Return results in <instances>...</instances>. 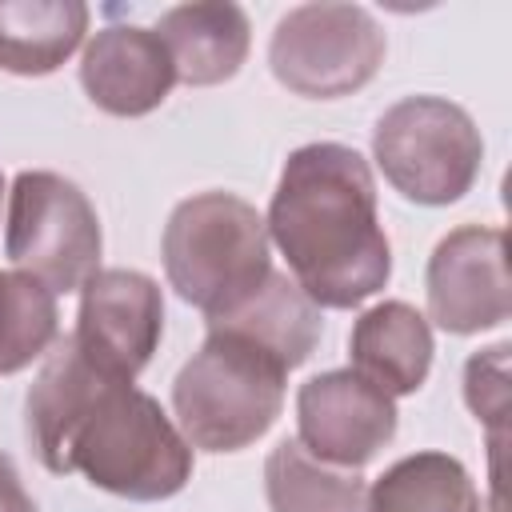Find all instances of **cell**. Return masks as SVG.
Listing matches in <instances>:
<instances>
[{
	"label": "cell",
	"mask_w": 512,
	"mask_h": 512,
	"mask_svg": "<svg viewBox=\"0 0 512 512\" xmlns=\"http://www.w3.org/2000/svg\"><path fill=\"white\" fill-rule=\"evenodd\" d=\"M264 224L316 308H352L380 292L392 272V248L376 220V184L356 148H296Z\"/></svg>",
	"instance_id": "obj_1"
},
{
	"label": "cell",
	"mask_w": 512,
	"mask_h": 512,
	"mask_svg": "<svg viewBox=\"0 0 512 512\" xmlns=\"http://www.w3.org/2000/svg\"><path fill=\"white\" fill-rule=\"evenodd\" d=\"M264 216L232 192H200L164 224V272L208 320L240 308L272 272Z\"/></svg>",
	"instance_id": "obj_2"
},
{
	"label": "cell",
	"mask_w": 512,
	"mask_h": 512,
	"mask_svg": "<svg viewBox=\"0 0 512 512\" xmlns=\"http://www.w3.org/2000/svg\"><path fill=\"white\" fill-rule=\"evenodd\" d=\"M288 372L256 344L208 328L204 348L180 368L172 384L176 428L192 448L240 452L260 440L284 408Z\"/></svg>",
	"instance_id": "obj_3"
},
{
	"label": "cell",
	"mask_w": 512,
	"mask_h": 512,
	"mask_svg": "<svg viewBox=\"0 0 512 512\" xmlns=\"http://www.w3.org/2000/svg\"><path fill=\"white\" fill-rule=\"evenodd\" d=\"M72 472L124 500H168L192 476V444L148 392L120 384L80 424Z\"/></svg>",
	"instance_id": "obj_4"
},
{
	"label": "cell",
	"mask_w": 512,
	"mask_h": 512,
	"mask_svg": "<svg viewBox=\"0 0 512 512\" xmlns=\"http://www.w3.org/2000/svg\"><path fill=\"white\" fill-rule=\"evenodd\" d=\"M100 220L88 196L56 172H20L8 192L4 248L16 272L56 292H76L100 272Z\"/></svg>",
	"instance_id": "obj_5"
},
{
	"label": "cell",
	"mask_w": 512,
	"mask_h": 512,
	"mask_svg": "<svg viewBox=\"0 0 512 512\" xmlns=\"http://www.w3.org/2000/svg\"><path fill=\"white\" fill-rule=\"evenodd\" d=\"M372 152L400 196L416 204H452L472 188L484 148L464 108L440 96H408L380 116Z\"/></svg>",
	"instance_id": "obj_6"
},
{
	"label": "cell",
	"mask_w": 512,
	"mask_h": 512,
	"mask_svg": "<svg viewBox=\"0 0 512 512\" xmlns=\"http://www.w3.org/2000/svg\"><path fill=\"white\" fill-rule=\"evenodd\" d=\"M380 60L384 32L356 4H300L280 16L268 44L272 76L308 100H336L364 88Z\"/></svg>",
	"instance_id": "obj_7"
},
{
	"label": "cell",
	"mask_w": 512,
	"mask_h": 512,
	"mask_svg": "<svg viewBox=\"0 0 512 512\" xmlns=\"http://www.w3.org/2000/svg\"><path fill=\"white\" fill-rule=\"evenodd\" d=\"M76 348L112 380L132 384L152 360L164 332V300L152 276L132 268H104L80 288Z\"/></svg>",
	"instance_id": "obj_8"
},
{
	"label": "cell",
	"mask_w": 512,
	"mask_h": 512,
	"mask_svg": "<svg viewBox=\"0 0 512 512\" xmlns=\"http://www.w3.org/2000/svg\"><path fill=\"white\" fill-rule=\"evenodd\" d=\"M296 424V440L316 460L360 468L396 436V404L352 368H336L300 384Z\"/></svg>",
	"instance_id": "obj_9"
},
{
	"label": "cell",
	"mask_w": 512,
	"mask_h": 512,
	"mask_svg": "<svg viewBox=\"0 0 512 512\" xmlns=\"http://www.w3.org/2000/svg\"><path fill=\"white\" fill-rule=\"evenodd\" d=\"M428 316L456 336L508 320V272L500 228H456L428 260Z\"/></svg>",
	"instance_id": "obj_10"
},
{
	"label": "cell",
	"mask_w": 512,
	"mask_h": 512,
	"mask_svg": "<svg viewBox=\"0 0 512 512\" xmlns=\"http://www.w3.org/2000/svg\"><path fill=\"white\" fill-rule=\"evenodd\" d=\"M112 388H120V380L104 376L76 348L72 336H64L48 352V360L24 400V432L48 472H60V476L72 472V440H76L80 424L92 416V408Z\"/></svg>",
	"instance_id": "obj_11"
},
{
	"label": "cell",
	"mask_w": 512,
	"mask_h": 512,
	"mask_svg": "<svg viewBox=\"0 0 512 512\" xmlns=\"http://www.w3.org/2000/svg\"><path fill=\"white\" fill-rule=\"evenodd\" d=\"M80 84L96 108L112 116H144L172 92L176 68L152 28L124 24L96 32L80 64Z\"/></svg>",
	"instance_id": "obj_12"
},
{
	"label": "cell",
	"mask_w": 512,
	"mask_h": 512,
	"mask_svg": "<svg viewBox=\"0 0 512 512\" xmlns=\"http://www.w3.org/2000/svg\"><path fill=\"white\" fill-rule=\"evenodd\" d=\"M348 356L352 372L376 384L384 396H408L428 380L432 368L428 320L404 300H384L356 320L348 336Z\"/></svg>",
	"instance_id": "obj_13"
},
{
	"label": "cell",
	"mask_w": 512,
	"mask_h": 512,
	"mask_svg": "<svg viewBox=\"0 0 512 512\" xmlns=\"http://www.w3.org/2000/svg\"><path fill=\"white\" fill-rule=\"evenodd\" d=\"M152 32L168 48L176 80L196 88L232 80L248 56V16L236 4H180Z\"/></svg>",
	"instance_id": "obj_14"
},
{
	"label": "cell",
	"mask_w": 512,
	"mask_h": 512,
	"mask_svg": "<svg viewBox=\"0 0 512 512\" xmlns=\"http://www.w3.org/2000/svg\"><path fill=\"white\" fill-rule=\"evenodd\" d=\"M320 308L300 292V284L284 272H268V280L232 312L208 320V328H224L264 356H272L284 372L304 364L320 340Z\"/></svg>",
	"instance_id": "obj_15"
},
{
	"label": "cell",
	"mask_w": 512,
	"mask_h": 512,
	"mask_svg": "<svg viewBox=\"0 0 512 512\" xmlns=\"http://www.w3.org/2000/svg\"><path fill=\"white\" fill-rule=\"evenodd\" d=\"M88 8L80 0L0 4V68L12 76L56 72L84 40Z\"/></svg>",
	"instance_id": "obj_16"
},
{
	"label": "cell",
	"mask_w": 512,
	"mask_h": 512,
	"mask_svg": "<svg viewBox=\"0 0 512 512\" xmlns=\"http://www.w3.org/2000/svg\"><path fill=\"white\" fill-rule=\"evenodd\" d=\"M264 492L272 512H364V480L356 468L316 460L296 436L280 440L264 464Z\"/></svg>",
	"instance_id": "obj_17"
},
{
	"label": "cell",
	"mask_w": 512,
	"mask_h": 512,
	"mask_svg": "<svg viewBox=\"0 0 512 512\" xmlns=\"http://www.w3.org/2000/svg\"><path fill=\"white\" fill-rule=\"evenodd\" d=\"M368 512H480V496L460 460L416 452L396 460L368 492Z\"/></svg>",
	"instance_id": "obj_18"
},
{
	"label": "cell",
	"mask_w": 512,
	"mask_h": 512,
	"mask_svg": "<svg viewBox=\"0 0 512 512\" xmlns=\"http://www.w3.org/2000/svg\"><path fill=\"white\" fill-rule=\"evenodd\" d=\"M56 340V296L24 272H0V376L20 372Z\"/></svg>",
	"instance_id": "obj_19"
},
{
	"label": "cell",
	"mask_w": 512,
	"mask_h": 512,
	"mask_svg": "<svg viewBox=\"0 0 512 512\" xmlns=\"http://www.w3.org/2000/svg\"><path fill=\"white\" fill-rule=\"evenodd\" d=\"M464 396H468V408L476 412V420L492 432V444H500L504 416H508V344H496L468 360Z\"/></svg>",
	"instance_id": "obj_20"
},
{
	"label": "cell",
	"mask_w": 512,
	"mask_h": 512,
	"mask_svg": "<svg viewBox=\"0 0 512 512\" xmlns=\"http://www.w3.org/2000/svg\"><path fill=\"white\" fill-rule=\"evenodd\" d=\"M0 512H36V500L28 496L16 464L0 452Z\"/></svg>",
	"instance_id": "obj_21"
},
{
	"label": "cell",
	"mask_w": 512,
	"mask_h": 512,
	"mask_svg": "<svg viewBox=\"0 0 512 512\" xmlns=\"http://www.w3.org/2000/svg\"><path fill=\"white\" fill-rule=\"evenodd\" d=\"M0 200H4V176H0Z\"/></svg>",
	"instance_id": "obj_22"
}]
</instances>
